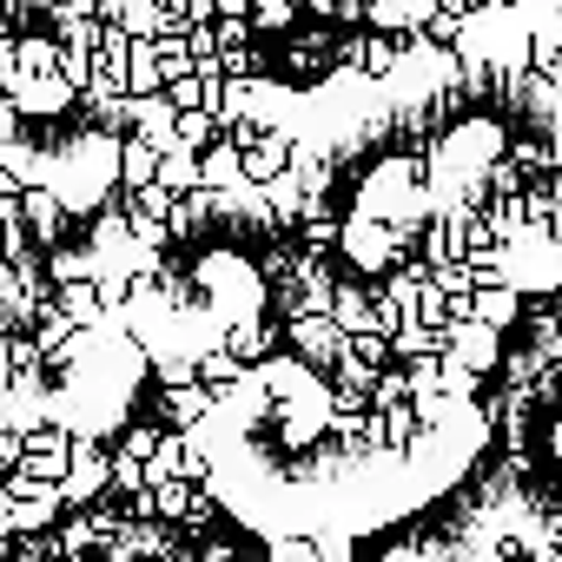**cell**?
<instances>
[{
  "mask_svg": "<svg viewBox=\"0 0 562 562\" xmlns=\"http://www.w3.org/2000/svg\"><path fill=\"white\" fill-rule=\"evenodd\" d=\"M318 14H358V0H312Z\"/></svg>",
  "mask_w": 562,
  "mask_h": 562,
  "instance_id": "4",
  "label": "cell"
},
{
  "mask_svg": "<svg viewBox=\"0 0 562 562\" xmlns=\"http://www.w3.org/2000/svg\"><path fill=\"white\" fill-rule=\"evenodd\" d=\"M146 179H159V146L139 133V139H126V146H120V186L133 192V186H146Z\"/></svg>",
  "mask_w": 562,
  "mask_h": 562,
  "instance_id": "2",
  "label": "cell"
},
{
  "mask_svg": "<svg viewBox=\"0 0 562 562\" xmlns=\"http://www.w3.org/2000/svg\"><path fill=\"white\" fill-rule=\"evenodd\" d=\"M258 21L278 27V21H292V0H258Z\"/></svg>",
  "mask_w": 562,
  "mask_h": 562,
  "instance_id": "3",
  "label": "cell"
},
{
  "mask_svg": "<svg viewBox=\"0 0 562 562\" xmlns=\"http://www.w3.org/2000/svg\"><path fill=\"white\" fill-rule=\"evenodd\" d=\"M106 476H113V457H100V437H80V450H74V463L60 476V496L67 503H93L106 490Z\"/></svg>",
  "mask_w": 562,
  "mask_h": 562,
  "instance_id": "1",
  "label": "cell"
}]
</instances>
